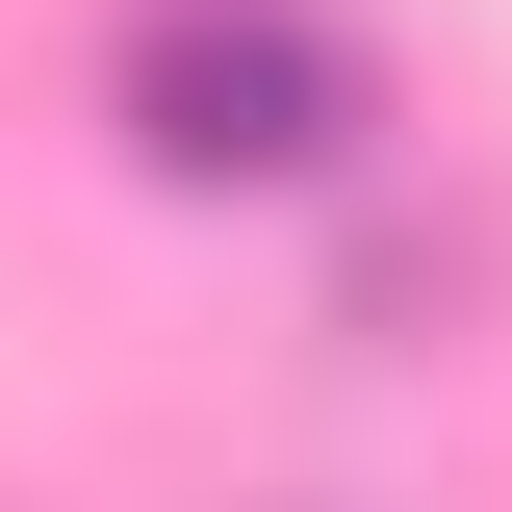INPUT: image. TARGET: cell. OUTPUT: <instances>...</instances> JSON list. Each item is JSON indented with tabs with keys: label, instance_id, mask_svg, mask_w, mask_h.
Masks as SVG:
<instances>
[{
	"label": "cell",
	"instance_id": "obj_1",
	"mask_svg": "<svg viewBox=\"0 0 512 512\" xmlns=\"http://www.w3.org/2000/svg\"><path fill=\"white\" fill-rule=\"evenodd\" d=\"M103 128L154 154V180H333L359 154V26L333 0H128L103 26Z\"/></svg>",
	"mask_w": 512,
	"mask_h": 512
}]
</instances>
